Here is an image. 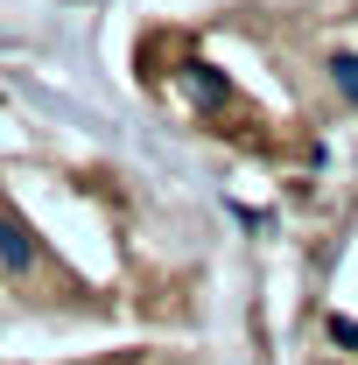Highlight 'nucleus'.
Listing matches in <instances>:
<instances>
[{
  "label": "nucleus",
  "mask_w": 358,
  "mask_h": 365,
  "mask_svg": "<svg viewBox=\"0 0 358 365\" xmlns=\"http://www.w3.org/2000/svg\"><path fill=\"white\" fill-rule=\"evenodd\" d=\"M337 85H344V91L358 98V56H337Z\"/></svg>",
  "instance_id": "1"
}]
</instances>
